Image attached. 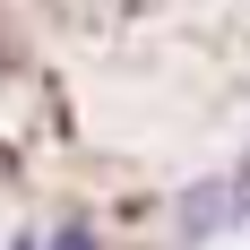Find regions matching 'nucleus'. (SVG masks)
Returning <instances> with one entry per match:
<instances>
[{
	"mask_svg": "<svg viewBox=\"0 0 250 250\" xmlns=\"http://www.w3.org/2000/svg\"><path fill=\"white\" fill-rule=\"evenodd\" d=\"M225 225H242V199H233V173H225V181H199V190L181 199V233H190V242H207V233H225Z\"/></svg>",
	"mask_w": 250,
	"mask_h": 250,
	"instance_id": "obj_1",
	"label": "nucleus"
},
{
	"mask_svg": "<svg viewBox=\"0 0 250 250\" xmlns=\"http://www.w3.org/2000/svg\"><path fill=\"white\" fill-rule=\"evenodd\" d=\"M43 250H95V233H78V225H69V233H52Z\"/></svg>",
	"mask_w": 250,
	"mask_h": 250,
	"instance_id": "obj_2",
	"label": "nucleus"
},
{
	"mask_svg": "<svg viewBox=\"0 0 250 250\" xmlns=\"http://www.w3.org/2000/svg\"><path fill=\"white\" fill-rule=\"evenodd\" d=\"M233 199H242V216H250V155H242V173H233Z\"/></svg>",
	"mask_w": 250,
	"mask_h": 250,
	"instance_id": "obj_3",
	"label": "nucleus"
}]
</instances>
